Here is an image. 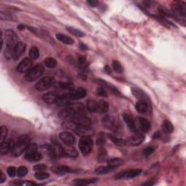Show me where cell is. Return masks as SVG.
Instances as JSON below:
<instances>
[{"instance_id":"cell-1","label":"cell","mask_w":186,"mask_h":186,"mask_svg":"<svg viewBox=\"0 0 186 186\" xmlns=\"http://www.w3.org/2000/svg\"><path fill=\"white\" fill-rule=\"evenodd\" d=\"M29 140H29L28 136L26 134H23V135L20 136L18 138L16 143H15L14 148L11 151L12 155L15 156V157L21 156L24 151H26L27 148L29 145Z\"/></svg>"},{"instance_id":"cell-41","label":"cell","mask_w":186,"mask_h":186,"mask_svg":"<svg viewBox=\"0 0 186 186\" xmlns=\"http://www.w3.org/2000/svg\"><path fill=\"white\" fill-rule=\"evenodd\" d=\"M35 178L37 179V180H45V179H48L49 177H50V174L48 173H46V172H39L35 174Z\"/></svg>"},{"instance_id":"cell-3","label":"cell","mask_w":186,"mask_h":186,"mask_svg":"<svg viewBox=\"0 0 186 186\" xmlns=\"http://www.w3.org/2000/svg\"><path fill=\"white\" fill-rule=\"evenodd\" d=\"M84 111V105L80 103H68L67 105L66 110L63 112L62 114L63 117H68V116H72L73 114L83 113Z\"/></svg>"},{"instance_id":"cell-30","label":"cell","mask_w":186,"mask_h":186,"mask_svg":"<svg viewBox=\"0 0 186 186\" xmlns=\"http://www.w3.org/2000/svg\"><path fill=\"white\" fill-rule=\"evenodd\" d=\"M98 179H80L73 181L74 184L77 185H87L97 182Z\"/></svg>"},{"instance_id":"cell-9","label":"cell","mask_w":186,"mask_h":186,"mask_svg":"<svg viewBox=\"0 0 186 186\" xmlns=\"http://www.w3.org/2000/svg\"><path fill=\"white\" fill-rule=\"evenodd\" d=\"M74 132L81 137H89V138L93 136L94 133H95V132L93 129L90 128V127L76 126Z\"/></svg>"},{"instance_id":"cell-34","label":"cell","mask_w":186,"mask_h":186,"mask_svg":"<svg viewBox=\"0 0 186 186\" xmlns=\"http://www.w3.org/2000/svg\"><path fill=\"white\" fill-rule=\"evenodd\" d=\"M67 30H68L71 33H72L73 35L76 36V37H84V33L83 31L79 30V29L73 28V27H67Z\"/></svg>"},{"instance_id":"cell-15","label":"cell","mask_w":186,"mask_h":186,"mask_svg":"<svg viewBox=\"0 0 186 186\" xmlns=\"http://www.w3.org/2000/svg\"><path fill=\"white\" fill-rule=\"evenodd\" d=\"M15 143L13 140H8L6 141L5 140L1 141L0 143V147H1V153L2 154H7L8 152L12 151V150L14 148Z\"/></svg>"},{"instance_id":"cell-38","label":"cell","mask_w":186,"mask_h":186,"mask_svg":"<svg viewBox=\"0 0 186 186\" xmlns=\"http://www.w3.org/2000/svg\"><path fill=\"white\" fill-rule=\"evenodd\" d=\"M59 87L61 89H68V90H71V91H73L75 89L74 85H73L72 83H70V82H59Z\"/></svg>"},{"instance_id":"cell-12","label":"cell","mask_w":186,"mask_h":186,"mask_svg":"<svg viewBox=\"0 0 186 186\" xmlns=\"http://www.w3.org/2000/svg\"><path fill=\"white\" fill-rule=\"evenodd\" d=\"M59 138L66 145H73L75 143V138L68 132H63L59 134Z\"/></svg>"},{"instance_id":"cell-51","label":"cell","mask_w":186,"mask_h":186,"mask_svg":"<svg viewBox=\"0 0 186 186\" xmlns=\"http://www.w3.org/2000/svg\"><path fill=\"white\" fill-rule=\"evenodd\" d=\"M86 62V58H85V57H84V56H79V63L81 64H84V63Z\"/></svg>"},{"instance_id":"cell-19","label":"cell","mask_w":186,"mask_h":186,"mask_svg":"<svg viewBox=\"0 0 186 186\" xmlns=\"http://www.w3.org/2000/svg\"><path fill=\"white\" fill-rule=\"evenodd\" d=\"M51 170L56 174H62L73 172L72 169H71L70 167H67V166H65V165L53 166V167H51Z\"/></svg>"},{"instance_id":"cell-16","label":"cell","mask_w":186,"mask_h":186,"mask_svg":"<svg viewBox=\"0 0 186 186\" xmlns=\"http://www.w3.org/2000/svg\"><path fill=\"white\" fill-rule=\"evenodd\" d=\"M26 50V44L23 43V42H19L18 44L15 47L14 49V51H13V58H14L15 60H17L19 59V58L23 55L25 52Z\"/></svg>"},{"instance_id":"cell-35","label":"cell","mask_w":186,"mask_h":186,"mask_svg":"<svg viewBox=\"0 0 186 186\" xmlns=\"http://www.w3.org/2000/svg\"><path fill=\"white\" fill-rule=\"evenodd\" d=\"M111 170H113L111 167H110L109 166H103V167H99L95 169V173L98 174H105L108 173L109 172H111Z\"/></svg>"},{"instance_id":"cell-40","label":"cell","mask_w":186,"mask_h":186,"mask_svg":"<svg viewBox=\"0 0 186 186\" xmlns=\"http://www.w3.org/2000/svg\"><path fill=\"white\" fill-rule=\"evenodd\" d=\"M112 66H113V70L115 71L116 72L119 73L123 72V68L122 65H121V63L118 60H113V61L112 62Z\"/></svg>"},{"instance_id":"cell-36","label":"cell","mask_w":186,"mask_h":186,"mask_svg":"<svg viewBox=\"0 0 186 186\" xmlns=\"http://www.w3.org/2000/svg\"><path fill=\"white\" fill-rule=\"evenodd\" d=\"M29 56L31 59L37 60L39 57V50L37 47H32L29 50Z\"/></svg>"},{"instance_id":"cell-6","label":"cell","mask_w":186,"mask_h":186,"mask_svg":"<svg viewBox=\"0 0 186 186\" xmlns=\"http://www.w3.org/2000/svg\"><path fill=\"white\" fill-rule=\"evenodd\" d=\"M55 81L53 77H46L42 78V79L37 83V84L35 85L36 89H37L38 91H44L47 89L51 88L55 85Z\"/></svg>"},{"instance_id":"cell-56","label":"cell","mask_w":186,"mask_h":186,"mask_svg":"<svg viewBox=\"0 0 186 186\" xmlns=\"http://www.w3.org/2000/svg\"><path fill=\"white\" fill-rule=\"evenodd\" d=\"M26 28V26H24L23 24H20V25L18 26V28L19 29V30H23V29H25Z\"/></svg>"},{"instance_id":"cell-11","label":"cell","mask_w":186,"mask_h":186,"mask_svg":"<svg viewBox=\"0 0 186 186\" xmlns=\"http://www.w3.org/2000/svg\"><path fill=\"white\" fill-rule=\"evenodd\" d=\"M63 155V147H62L58 143H54L53 145H50V156L54 158H60Z\"/></svg>"},{"instance_id":"cell-18","label":"cell","mask_w":186,"mask_h":186,"mask_svg":"<svg viewBox=\"0 0 186 186\" xmlns=\"http://www.w3.org/2000/svg\"><path fill=\"white\" fill-rule=\"evenodd\" d=\"M59 96H58L57 94L55 93H48L42 96V100L44 103L48 104H53L57 103Z\"/></svg>"},{"instance_id":"cell-52","label":"cell","mask_w":186,"mask_h":186,"mask_svg":"<svg viewBox=\"0 0 186 186\" xmlns=\"http://www.w3.org/2000/svg\"><path fill=\"white\" fill-rule=\"evenodd\" d=\"M12 184L13 185H23L25 184V183H24L23 181L17 180V181H15V182H13Z\"/></svg>"},{"instance_id":"cell-53","label":"cell","mask_w":186,"mask_h":186,"mask_svg":"<svg viewBox=\"0 0 186 186\" xmlns=\"http://www.w3.org/2000/svg\"><path fill=\"white\" fill-rule=\"evenodd\" d=\"M6 180V176L1 171V178H0V183H3Z\"/></svg>"},{"instance_id":"cell-46","label":"cell","mask_w":186,"mask_h":186,"mask_svg":"<svg viewBox=\"0 0 186 186\" xmlns=\"http://www.w3.org/2000/svg\"><path fill=\"white\" fill-rule=\"evenodd\" d=\"M154 148L153 147H148L145 148L143 151V154L144 157H148V156L153 153Z\"/></svg>"},{"instance_id":"cell-33","label":"cell","mask_w":186,"mask_h":186,"mask_svg":"<svg viewBox=\"0 0 186 186\" xmlns=\"http://www.w3.org/2000/svg\"><path fill=\"white\" fill-rule=\"evenodd\" d=\"M44 64L46 65L47 67L50 68H54L55 67L57 66V60H56L55 58H47L45 60H44Z\"/></svg>"},{"instance_id":"cell-42","label":"cell","mask_w":186,"mask_h":186,"mask_svg":"<svg viewBox=\"0 0 186 186\" xmlns=\"http://www.w3.org/2000/svg\"><path fill=\"white\" fill-rule=\"evenodd\" d=\"M28 173V169L26 167H20L17 170V174L20 178H23Z\"/></svg>"},{"instance_id":"cell-13","label":"cell","mask_w":186,"mask_h":186,"mask_svg":"<svg viewBox=\"0 0 186 186\" xmlns=\"http://www.w3.org/2000/svg\"><path fill=\"white\" fill-rule=\"evenodd\" d=\"M103 122L104 126L107 127L108 129H111V130H116L118 128V122L113 117H111V116H107L106 117L103 118Z\"/></svg>"},{"instance_id":"cell-2","label":"cell","mask_w":186,"mask_h":186,"mask_svg":"<svg viewBox=\"0 0 186 186\" xmlns=\"http://www.w3.org/2000/svg\"><path fill=\"white\" fill-rule=\"evenodd\" d=\"M44 72V68L42 65L37 64L33 68H31L28 72L26 73L25 79L28 82H32L33 81H36L42 76Z\"/></svg>"},{"instance_id":"cell-26","label":"cell","mask_w":186,"mask_h":186,"mask_svg":"<svg viewBox=\"0 0 186 186\" xmlns=\"http://www.w3.org/2000/svg\"><path fill=\"white\" fill-rule=\"evenodd\" d=\"M109 109V105L105 100H100L98 102V107H97V112L100 113H105L108 112Z\"/></svg>"},{"instance_id":"cell-8","label":"cell","mask_w":186,"mask_h":186,"mask_svg":"<svg viewBox=\"0 0 186 186\" xmlns=\"http://www.w3.org/2000/svg\"><path fill=\"white\" fill-rule=\"evenodd\" d=\"M142 172V170L141 169H132V170H128V171H124L121 172V173H118L117 175L115 177L116 179L117 180H119V179H131L134 178L135 177H138L140 175Z\"/></svg>"},{"instance_id":"cell-5","label":"cell","mask_w":186,"mask_h":186,"mask_svg":"<svg viewBox=\"0 0 186 186\" xmlns=\"http://www.w3.org/2000/svg\"><path fill=\"white\" fill-rule=\"evenodd\" d=\"M5 36H6V43H7L6 49L12 51L13 53L15 48L16 47L18 43L19 42L18 37L16 33L12 30L6 31Z\"/></svg>"},{"instance_id":"cell-45","label":"cell","mask_w":186,"mask_h":186,"mask_svg":"<svg viewBox=\"0 0 186 186\" xmlns=\"http://www.w3.org/2000/svg\"><path fill=\"white\" fill-rule=\"evenodd\" d=\"M96 93H97V95L100 97H103L106 98L108 97V93L106 89L104 88V87H98L96 90Z\"/></svg>"},{"instance_id":"cell-47","label":"cell","mask_w":186,"mask_h":186,"mask_svg":"<svg viewBox=\"0 0 186 186\" xmlns=\"http://www.w3.org/2000/svg\"><path fill=\"white\" fill-rule=\"evenodd\" d=\"M37 148H38V146L36 143H31V144L28 145L26 152L27 153H31V152L37 151Z\"/></svg>"},{"instance_id":"cell-58","label":"cell","mask_w":186,"mask_h":186,"mask_svg":"<svg viewBox=\"0 0 186 186\" xmlns=\"http://www.w3.org/2000/svg\"><path fill=\"white\" fill-rule=\"evenodd\" d=\"M143 185H154V183L151 182V181H150V182L145 183Z\"/></svg>"},{"instance_id":"cell-32","label":"cell","mask_w":186,"mask_h":186,"mask_svg":"<svg viewBox=\"0 0 186 186\" xmlns=\"http://www.w3.org/2000/svg\"><path fill=\"white\" fill-rule=\"evenodd\" d=\"M0 18L3 21H15V16L10 12H3L2 11L0 13Z\"/></svg>"},{"instance_id":"cell-20","label":"cell","mask_w":186,"mask_h":186,"mask_svg":"<svg viewBox=\"0 0 186 186\" xmlns=\"http://www.w3.org/2000/svg\"><path fill=\"white\" fill-rule=\"evenodd\" d=\"M135 108L140 113H145L148 109V105L145 100H140L136 103Z\"/></svg>"},{"instance_id":"cell-43","label":"cell","mask_w":186,"mask_h":186,"mask_svg":"<svg viewBox=\"0 0 186 186\" xmlns=\"http://www.w3.org/2000/svg\"><path fill=\"white\" fill-rule=\"evenodd\" d=\"M8 134V129L5 126H2L1 127V131H0V139H1V141H3L5 140Z\"/></svg>"},{"instance_id":"cell-25","label":"cell","mask_w":186,"mask_h":186,"mask_svg":"<svg viewBox=\"0 0 186 186\" xmlns=\"http://www.w3.org/2000/svg\"><path fill=\"white\" fill-rule=\"evenodd\" d=\"M139 124H140V129L144 133H147L150 130V128H151V123L148 119L143 117H140L138 118Z\"/></svg>"},{"instance_id":"cell-31","label":"cell","mask_w":186,"mask_h":186,"mask_svg":"<svg viewBox=\"0 0 186 186\" xmlns=\"http://www.w3.org/2000/svg\"><path fill=\"white\" fill-rule=\"evenodd\" d=\"M97 107H98V102L93 100H89L87 102V108L91 113H95L97 112Z\"/></svg>"},{"instance_id":"cell-14","label":"cell","mask_w":186,"mask_h":186,"mask_svg":"<svg viewBox=\"0 0 186 186\" xmlns=\"http://www.w3.org/2000/svg\"><path fill=\"white\" fill-rule=\"evenodd\" d=\"M71 100H79L80 98H84L87 95V91L83 87H78L74 90L69 93Z\"/></svg>"},{"instance_id":"cell-57","label":"cell","mask_w":186,"mask_h":186,"mask_svg":"<svg viewBox=\"0 0 186 186\" xmlns=\"http://www.w3.org/2000/svg\"><path fill=\"white\" fill-rule=\"evenodd\" d=\"M105 71H106V72L108 73H111V68H109V66H106V67H105Z\"/></svg>"},{"instance_id":"cell-50","label":"cell","mask_w":186,"mask_h":186,"mask_svg":"<svg viewBox=\"0 0 186 186\" xmlns=\"http://www.w3.org/2000/svg\"><path fill=\"white\" fill-rule=\"evenodd\" d=\"M87 3L92 8H95V7L98 6V2L96 1V0H89V1L87 2Z\"/></svg>"},{"instance_id":"cell-21","label":"cell","mask_w":186,"mask_h":186,"mask_svg":"<svg viewBox=\"0 0 186 186\" xmlns=\"http://www.w3.org/2000/svg\"><path fill=\"white\" fill-rule=\"evenodd\" d=\"M42 154L37 151L31 152V153H27L25 155V158L27 161H33V162L39 161L42 159Z\"/></svg>"},{"instance_id":"cell-17","label":"cell","mask_w":186,"mask_h":186,"mask_svg":"<svg viewBox=\"0 0 186 186\" xmlns=\"http://www.w3.org/2000/svg\"><path fill=\"white\" fill-rule=\"evenodd\" d=\"M145 140V136L142 134H135L128 140V143L133 146L140 145Z\"/></svg>"},{"instance_id":"cell-48","label":"cell","mask_w":186,"mask_h":186,"mask_svg":"<svg viewBox=\"0 0 186 186\" xmlns=\"http://www.w3.org/2000/svg\"><path fill=\"white\" fill-rule=\"evenodd\" d=\"M7 172H8V175L10 177V178H13V177L15 176V174H16L17 172H16V169H15V167H10L8 168V169H7Z\"/></svg>"},{"instance_id":"cell-10","label":"cell","mask_w":186,"mask_h":186,"mask_svg":"<svg viewBox=\"0 0 186 186\" xmlns=\"http://www.w3.org/2000/svg\"><path fill=\"white\" fill-rule=\"evenodd\" d=\"M32 60L30 58H25L17 66V71L20 73H27L32 66Z\"/></svg>"},{"instance_id":"cell-23","label":"cell","mask_w":186,"mask_h":186,"mask_svg":"<svg viewBox=\"0 0 186 186\" xmlns=\"http://www.w3.org/2000/svg\"><path fill=\"white\" fill-rule=\"evenodd\" d=\"M174 11L176 13H178V14L185 18L186 14V4L183 2H178L176 5L174 6Z\"/></svg>"},{"instance_id":"cell-39","label":"cell","mask_w":186,"mask_h":186,"mask_svg":"<svg viewBox=\"0 0 186 186\" xmlns=\"http://www.w3.org/2000/svg\"><path fill=\"white\" fill-rule=\"evenodd\" d=\"M108 159V154L106 150L101 149L100 151V153H98V161L99 162H104L106 161Z\"/></svg>"},{"instance_id":"cell-4","label":"cell","mask_w":186,"mask_h":186,"mask_svg":"<svg viewBox=\"0 0 186 186\" xmlns=\"http://www.w3.org/2000/svg\"><path fill=\"white\" fill-rule=\"evenodd\" d=\"M93 143L89 137H82L79 142V148L83 155L87 156L93 149Z\"/></svg>"},{"instance_id":"cell-37","label":"cell","mask_w":186,"mask_h":186,"mask_svg":"<svg viewBox=\"0 0 186 186\" xmlns=\"http://www.w3.org/2000/svg\"><path fill=\"white\" fill-rule=\"evenodd\" d=\"M122 163V161L119 159V158H112V159L109 160L108 161V166H109L110 167H111L112 169L118 167V166H120Z\"/></svg>"},{"instance_id":"cell-54","label":"cell","mask_w":186,"mask_h":186,"mask_svg":"<svg viewBox=\"0 0 186 186\" xmlns=\"http://www.w3.org/2000/svg\"><path fill=\"white\" fill-rule=\"evenodd\" d=\"M161 133L159 131H158V132H156L155 133L153 134V139H158V138H160V137H161Z\"/></svg>"},{"instance_id":"cell-22","label":"cell","mask_w":186,"mask_h":186,"mask_svg":"<svg viewBox=\"0 0 186 186\" xmlns=\"http://www.w3.org/2000/svg\"><path fill=\"white\" fill-rule=\"evenodd\" d=\"M124 120L127 127H129V129H130L132 132H136V124L135 122L133 119V118L129 114H124Z\"/></svg>"},{"instance_id":"cell-28","label":"cell","mask_w":186,"mask_h":186,"mask_svg":"<svg viewBox=\"0 0 186 186\" xmlns=\"http://www.w3.org/2000/svg\"><path fill=\"white\" fill-rule=\"evenodd\" d=\"M161 128H162L163 131L166 133H173L174 131V127L173 125L168 120H164L162 122V124H161Z\"/></svg>"},{"instance_id":"cell-29","label":"cell","mask_w":186,"mask_h":186,"mask_svg":"<svg viewBox=\"0 0 186 186\" xmlns=\"http://www.w3.org/2000/svg\"><path fill=\"white\" fill-rule=\"evenodd\" d=\"M108 138L111 139V140L114 143V144L118 145V146L124 147L127 144V142L125 140H124V139L116 138V137L111 135V134H108Z\"/></svg>"},{"instance_id":"cell-7","label":"cell","mask_w":186,"mask_h":186,"mask_svg":"<svg viewBox=\"0 0 186 186\" xmlns=\"http://www.w3.org/2000/svg\"><path fill=\"white\" fill-rule=\"evenodd\" d=\"M71 119L73 122L77 125V126L81 127H90L91 126V120L89 118H87L84 113H77L73 114L71 116Z\"/></svg>"},{"instance_id":"cell-27","label":"cell","mask_w":186,"mask_h":186,"mask_svg":"<svg viewBox=\"0 0 186 186\" xmlns=\"http://www.w3.org/2000/svg\"><path fill=\"white\" fill-rule=\"evenodd\" d=\"M56 38H57V39L59 40L60 42H61L63 43L66 44L71 45V44H73V39H71V37H68V36L63 34V33H58V34H56Z\"/></svg>"},{"instance_id":"cell-49","label":"cell","mask_w":186,"mask_h":186,"mask_svg":"<svg viewBox=\"0 0 186 186\" xmlns=\"http://www.w3.org/2000/svg\"><path fill=\"white\" fill-rule=\"evenodd\" d=\"M47 168H48L47 166L44 164H37L33 167V170L37 172H43L45 169H47Z\"/></svg>"},{"instance_id":"cell-55","label":"cell","mask_w":186,"mask_h":186,"mask_svg":"<svg viewBox=\"0 0 186 186\" xmlns=\"http://www.w3.org/2000/svg\"><path fill=\"white\" fill-rule=\"evenodd\" d=\"M79 48L81 50H87V46L85 45V44H84L83 43H80L79 45Z\"/></svg>"},{"instance_id":"cell-24","label":"cell","mask_w":186,"mask_h":186,"mask_svg":"<svg viewBox=\"0 0 186 186\" xmlns=\"http://www.w3.org/2000/svg\"><path fill=\"white\" fill-rule=\"evenodd\" d=\"M64 154H66V156H70L72 158H76L78 156V152L77 149L75 148L73 145H66L63 148Z\"/></svg>"},{"instance_id":"cell-44","label":"cell","mask_w":186,"mask_h":186,"mask_svg":"<svg viewBox=\"0 0 186 186\" xmlns=\"http://www.w3.org/2000/svg\"><path fill=\"white\" fill-rule=\"evenodd\" d=\"M105 143H106V137H105V134L101 133L98 134V138H97V144L98 145H100V146H102Z\"/></svg>"}]
</instances>
